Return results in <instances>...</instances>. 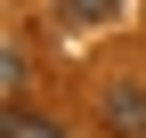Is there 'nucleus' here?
<instances>
[{"instance_id":"nucleus-1","label":"nucleus","mask_w":146,"mask_h":138,"mask_svg":"<svg viewBox=\"0 0 146 138\" xmlns=\"http://www.w3.org/2000/svg\"><path fill=\"white\" fill-rule=\"evenodd\" d=\"M98 122L114 138H146V81H114V90L98 98Z\"/></svg>"},{"instance_id":"nucleus-2","label":"nucleus","mask_w":146,"mask_h":138,"mask_svg":"<svg viewBox=\"0 0 146 138\" xmlns=\"http://www.w3.org/2000/svg\"><path fill=\"white\" fill-rule=\"evenodd\" d=\"M25 81H33V57H25V41L8 33V41H0V114L25 106Z\"/></svg>"},{"instance_id":"nucleus-3","label":"nucleus","mask_w":146,"mask_h":138,"mask_svg":"<svg viewBox=\"0 0 146 138\" xmlns=\"http://www.w3.org/2000/svg\"><path fill=\"white\" fill-rule=\"evenodd\" d=\"M49 16H57L65 33H89V25H114L122 8H114V0H57V8H49Z\"/></svg>"},{"instance_id":"nucleus-4","label":"nucleus","mask_w":146,"mask_h":138,"mask_svg":"<svg viewBox=\"0 0 146 138\" xmlns=\"http://www.w3.org/2000/svg\"><path fill=\"white\" fill-rule=\"evenodd\" d=\"M0 138H65V130L49 122V114H33V106H8L0 114Z\"/></svg>"}]
</instances>
